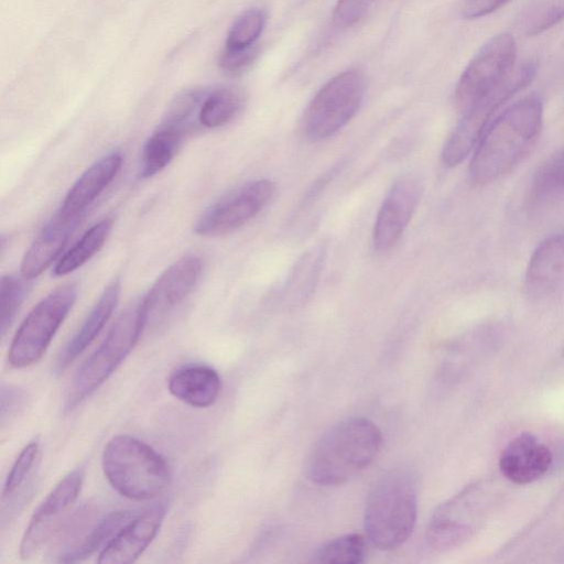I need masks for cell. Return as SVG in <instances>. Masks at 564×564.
Here are the masks:
<instances>
[{
  "label": "cell",
  "instance_id": "1",
  "mask_svg": "<svg viewBox=\"0 0 564 564\" xmlns=\"http://www.w3.org/2000/svg\"><path fill=\"white\" fill-rule=\"evenodd\" d=\"M543 122V102L531 94L495 117L474 149L470 180L496 181L517 166L534 148Z\"/></svg>",
  "mask_w": 564,
  "mask_h": 564
},
{
  "label": "cell",
  "instance_id": "2",
  "mask_svg": "<svg viewBox=\"0 0 564 564\" xmlns=\"http://www.w3.org/2000/svg\"><path fill=\"white\" fill-rule=\"evenodd\" d=\"M383 438L367 417H350L329 427L314 445L307 477L318 486L341 485L366 469L379 455Z\"/></svg>",
  "mask_w": 564,
  "mask_h": 564
},
{
  "label": "cell",
  "instance_id": "3",
  "mask_svg": "<svg viewBox=\"0 0 564 564\" xmlns=\"http://www.w3.org/2000/svg\"><path fill=\"white\" fill-rule=\"evenodd\" d=\"M417 516V482L413 471L393 468L372 485L366 499L364 527L377 549L391 551L411 536Z\"/></svg>",
  "mask_w": 564,
  "mask_h": 564
},
{
  "label": "cell",
  "instance_id": "4",
  "mask_svg": "<svg viewBox=\"0 0 564 564\" xmlns=\"http://www.w3.org/2000/svg\"><path fill=\"white\" fill-rule=\"evenodd\" d=\"M104 474L111 487L131 500H150L171 482L167 462L152 446L131 435L119 434L105 445Z\"/></svg>",
  "mask_w": 564,
  "mask_h": 564
},
{
  "label": "cell",
  "instance_id": "5",
  "mask_svg": "<svg viewBox=\"0 0 564 564\" xmlns=\"http://www.w3.org/2000/svg\"><path fill=\"white\" fill-rule=\"evenodd\" d=\"M148 322L142 297L119 315L104 341L75 372L66 395L67 411L78 406L116 371L137 345Z\"/></svg>",
  "mask_w": 564,
  "mask_h": 564
},
{
  "label": "cell",
  "instance_id": "6",
  "mask_svg": "<svg viewBox=\"0 0 564 564\" xmlns=\"http://www.w3.org/2000/svg\"><path fill=\"white\" fill-rule=\"evenodd\" d=\"M536 74L535 61H527L494 90L480 98L467 110L447 138L442 150V161L448 167L462 163L474 151L485 130L498 110L523 89Z\"/></svg>",
  "mask_w": 564,
  "mask_h": 564
},
{
  "label": "cell",
  "instance_id": "7",
  "mask_svg": "<svg viewBox=\"0 0 564 564\" xmlns=\"http://www.w3.org/2000/svg\"><path fill=\"white\" fill-rule=\"evenodd\" d=\"M76 297V285L65 284L48 293L30 311L11 340L8 352L11 367L26 368L42 358Z\"/></svg>",
  "mask_w": 564,
  "mask_h": 564
},
{
  "label": "cell",
  "instance_id": "8",
  "mask_svg": "<svg viewBox=\"0 0 564 564\" xmlns=\"http://www.w3.org/2000/svg\"><path fill=\"white\" fill-rule=\"evenodd\" d=\"M365 94L364 77L356 70L343 72L328 80L314 96L303 118V131L311 141L337 133L358 111Z\"/></svg>",
  "mask_w": 564,
  "mask_h": 564
},
{
  "label": "cell",
  "instance_id": "9",
  "mask_svg": "<svg viewBox=\"0 0 564 564\" xmlns=\"http://www.w3.org/2000/svg\"><path fill=\"white\" fill-rule=\"evenodd\" d=\"M516 56V41L508 33L498 34L484 44L457 83V110L464 112L500 85L514 69Z\"/></svg>",
  "mask_w": 564,
  "mask_h": 564
},
{
  "label": "cell",
  "instance_id": "10",
  "mask_svg": "<svg viewBox=\"0 0 564 564\" xmlns=\"http://www.w3.org/2000/svg\"><path fill=\"white\" fill-rule=\"evenodd\" d=\"M273 193L270 180L250 181L210 205L195 221L194 231L204 237L230 234L254 218Z\"/></svg>",
  "mask_w": 564,
  "mask_h": 564
},
{
  "label": "cell",
  "instance_id": "11",
  "mask_svg": "<svg viewBox=\"0 0 564 564\" xmlns=\"http://www.w3.org/2000/svg\"><path fill=\"white\" fill-rule=\"evenodd\" d=\"M423 192L421 180L404 174L387 192L372 231L373 247L387 251L395 246L411 220Z\"/></svg>",
  "mask_w": 564,
  "mask_h": 564
},
{
  "label": "cell",
  "instance_id": "12",
  "mask_svg": "<svg viewBox=\"0 0 564 564\" xmlns=\"http://www.w3.org/2000/svg\"><path fill=\"white\" fill-rule=\"evenodd\" d=\"M84 473L77 468L68 473L43 499L33 512L20 543V555L29 558L48 539L58 519L76 501L83 485Z\"/></svg>",
  "mask_w": 564,
  "mask_h": 564
},
{
  "label": "cell",
  "instance_id": "13",
  "mask_svg": "<svg viewBox=\"0 0 564 564\" xmlns=\"http://www.w3.org/2000/svg\"><path fill=\"white\" fill-rule=\"evenodd\" d=\"M470 487L442 503L433 513L426 529L427 545L437 552L460 546L474 534V495Z\"/></svg>",
  "mask_w": 564,
  "mask_h": 564
},
{
  "label": "cell",
  "instance_id": "14",
  "mask_svg": "<svg viewBox=\"0 0 564 564\" xmlns=\"http://www.w3.org/2000/svg\"><path fill=\"white\" fill-rule=\"evenodd\" d=\"M164 517L163 503L138 512L100 551L98 563L126 564L137 561L156 536Z\"/></svg>",
  "mask_w": 564,
  "mask_h": 564
},
{
  "label": "cell",
  "instance_id": "15",
  "mask_svg": "<svg viewBox=\"0 0 564 564\" xmlns=\"http://www.w3.org/2000/svg\"><path fill=\"white\" fill-rule=\"evenodd\" d=\"M202 269V260L194 254L184 256L165 269L142 297L149 319L181 304L196 285Z\"/></svg>",
  "mask_w": 564,
  "mask_h": 564
},
{
  "label": "cell",
  "instance_id": "16",
  "mask_svg": "<svg viewBox=\"0 0 564 564\" xmlns=\"http://www.w3.org/2000/svg\"><path fill=\"white\" fill-rule=\"evenodd\" d=\"M83 216L58 209L25 251L20 274L31 280L43 273L59 257Z\"/></svg>",
  "mask_w": 564,
  "mask_h": 564
},
{
  "label": "cell",
  "instance_id": "17",
  "mask_svg": "<svg viewBox=\"0 0 564 564\" xmlns=\"http://www.w3.org/2000/svg\"><path fill=\"white\" fill-rule=\"evenodd\" d=\"M552 464V453L530 433L516 436L503 448L499 467L510 481L519 485L532 482L542 477Z\"/></svg>",
  "mask_w": 564,
  "mask_h": 564
},
{
  "label": "cell",
  "instance_id": "18",
  "mask_svg": "<svg viewBox=\"0 0 564 564\" xmlns=\"http://www.w3.org/2000/svg\"><path fill=\"white\" fill-rule=\"evenodd\" d=\"M564 285V235L544 239L533 250L524 276L530 296L541 299Z\"/></svg>",
  "mask_w": 564,
  "mask_h": 564
},
{
  "label": "cell",
  "instance_id": "19",
  "mask_svg": "<svg viewBox=\"0 0 564 564\" xmlns=\"http://www.w3.org/2000/svg\"><path fill=\"white\" fill-rule=\"evenodd\" d=\"M120 289L118 280L107 284L80 327L59 351L54 364L55 373H62L98 336L118 304Z\"/></svg>",
  "mask_w": 564,
  "mask_h": 564
},
{
  "label": "cell",
  "instance_id": "20",
  "mask_svg": "<svg viewBox=\"0 0 564 564\" xmlns=\"http://www.w3.org/2000/svg\"><path fill=\"white\" fill-rule=\"evenodd\" d=\"M121 166L122 156L117 152L97 160L72 185L59 209L68 214L85 215L86 209L112 182Z\"/></svg>",
  "mask_w": 564,
  "mask_h": 564
},
{
  "label": "cell",
  "instance_id": "21",
  "mask_svg": "<svg viewBox=\"0 0 564 564\" xmlns=\"http://www.w3.org/2000/svg\"><path fill=\"white\" fill-rule=\"evenodd\" d=\"M170 393L194 408H207L215 403L221 381L218 372L205 365H188L175 370L169 378Z\"/></svg>",
  "mask_w": 564,
  "mask_h": 564
},
{
  "label": "cell",
  "instance_id": "22",
  "mask_svg": "<svg viewBox=\"0 0 564 564\" xmlns=\"http://www.w3.org/2000/svg\"><path fill=\"white\" fill-rule=\"evenodd\" d=\"M138 512L134 510H117L100 519L75 546L63 553L58 562H83L104 549L115 534Z\"/></svg>",
  "mask_w": 564,
  "mask_h": 564
},
{
  "label": "cell",
  "instance_id": "23",
  "mask_svg": "<svg viewBox=\"0 0 564 564\" xmlns=\"http://www.w3.org/2000/svg\"><path fill=\"white\" fill-rule=\"evenodd\" d=\"M183 139V134L161 123L144 143L140 164L141 177L149 178L163 171L174 159Z\"/></svg>",
  "mask_w": 564,
  "mask_h": 564
},
{
  "label": "cell",
  "instance_id": "24",
  "mask_svg": "<svg viewBox=\"0 0 564 564\" xmlns=\"http://www.w3.org/2000/svg\"><path fill=\"white\" fill-rule=\"evenodd\" d=\"M112 228V219L104 218L87 229L78 241L69 248L53 268L55 276L66 275L94 257L105 245Z\"/></svg>",
  "mask_w": 564,
  "mask_h": 564
},
{
  "label": "cell",
  "instance_id": "25",
  "mask_svg": "<svg viewBox=\"0 0 564 564\" xmlns=\"http://www.w3.org/2000/svg\"><path fill=\"white\" fill-rule=\"evenodd\" d=\"M564 195V145L552 153L536 170L530 186V202L545 205Z\"/></svg>",
  "mask_w": 564,
  "mask_h": 564
},
{
  "label": "cell",
  "instance_id": "26",
  "mask_svg": "<svg viewBox=\"0 0 564 564\" xmlns=\"http://www.w3.org/2000/svg\"><path fill=\"white\" fill-rule=\"evenodd\" d=\"M242 95L234 88H218L204 98L199 110V124L218 128L230 122L241 110Z\"/></svg>",
  "mask_w": 564,
  "mask_h": 564
},
{
  "label": "cell",
  "instance_id": "27",
  "mask_svg": "<svg viewBox=\"0 0 564 564\" xmlns=\"http://www.w3.org/2000/svg\"><path fill=\"white\" fill-rule=\"evenodd\" d=\"M324 253L323 247H316L303 256L285 285L286 300H291L292 303L302 302L312 293L322 268Z\"/></svg>",
  "mask_w": 564,
  "mask_h": 564
},
{
  "label": "cell",
  "instance_id": "28",
  "mask_svg": "<svg viewBox=\"0 0 564 564\" xmlns=\"http://www.w3.org/2000/svg\"><path fill=\"white\" fill-rule=\"evenodd\" d=\"M362 535L350 533L321 545L312 556L314 563H360L367 552Z\"/></svg>",
  "mask_w": 564,
  "mask_h": 564
},
{
  "label": "cell",
  "instance_id": "29",
  "mask_svg": "<svg viewBox=\"0 0 564 564\" xmlns=\"http://www.w3.org/2000/svg\"><path fill=\"white\" fill-rule=\"evenodd\" d=\"M265 24L262 10L252 8L243 11L231 24L225 50L241 51L254 46Z\"/></svg>",
  "mask_w": 564,
  "mask_h": 564
},
{
  "label": "cell",
  "instance_id": "30",
  "mask_svg": "<svg viewBox=\"0 0 564 564\" xmlns=\"http://www.w3.org/2000/svg\"><path fill=\"white\" fill-rule=\"evenodd\" d=\"M29 280L22 274L3 275L0 283V328L4 336L20 310L29 290Z\"/></svg>",
  "mask_w": 564,
  "mask_h": 564
},
{
  "label": "cell",
  "instance_id": "31",
  "mask_svg": "<svg viewBox=\"0 0 564 564\" xmlns=\"http://www.w3.org/2000/svg\"><path fill=\"white\" fill-rule=\"evenodd\" d=\"M564 19V0H538L524 14L522 29L535 35L554 26Z\"/></svg>",
  "mask_w": 564,
  "mask_h": 564
},
{
  "label": "cell",
  "instance_id": "32",
  "mask_svg": "<svg viewBox=\"0 0 564 564\" xmlns=\"http://www.w3.org/2000/svg\"><path fill=\"white\" fill-rule=\"evenodd\" d=\"M39 455V443L30 442L15 458L3 485L2 499L10 498L29 477Z\"/></svg>",
  "mask_w": 564,
  "mask_h": 564
},
{
  "label": "cell",
  "instance_id": "33",
  "mask_svg": "<svg viewBox=\"0 0 564 564\" xmlns=\"http://www.w3.org/2000/svg\"><path fill=\"white\" fill-rule=\"evenodd\" d=\"M375 0H338L333 21L337 26L348 28L356 24L368 11Z\"/></svg>",
  "mask_w": 564,
  "mask_h": 564
},
{
  "label": "cell",
  "instance_id": "34",
  "mask_svg": "<svg viewBox=\"0 0 564 564\" xmlns=\"http://www.w3.org/2000/svg\"><path fill=\"white\" fill-rule=\"evenodd\" d=\"M257 54L256 46L241 51H224L220 59L221 67L232 74L243 70L252 61Z\"/></svg>",
  "mask_w": 564,
  "mask_h": 564
},
{
  "label": "cell",
  "instance_id": "35",
  "mask_svg": "<svg viewBox=\"0 0 564 564\" xmlns=\"http://www.w3.org/2000/svg\"><path fill=\"white\" fill-rule=\"evenodd\" d=\"M508 0H465L462 13L467 19H476L490 14Z\"/></svg>",
  "mask_w": 564,
  "mask_h": 564
},
{
  "label": "cell",
  "instance_id": "36",
  "mask_svg": "<svg viewBox=\"0 0 564 564\" xmlns=\"http://www.w3.org/2000/svg\"><path fill=\"white\" fill-rule=\"evenodd\" d=\"M24 393L21 389L12 386L1 389V422L14 413L22 404Z\"/></svg>",
  "mask_w": 564,
  "mask_h": 564
}]
</instances>
